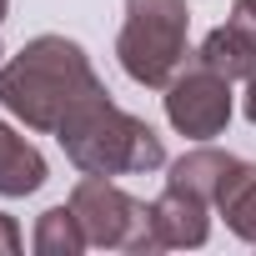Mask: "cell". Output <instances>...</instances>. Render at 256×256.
<instances>
[{"label": "cell", "mask_w": 256, "mask_h": 256, "mask_svg": "<svg viewBox=\"0 0 256 256\" xmlns=\"http://www.w3.org/2000/svg\"><path fill=\"white\" fill-rule=\"evenodd\" d=\"M100 90L106 86H100L90 56L66 36H36L0 66V106L16 120H26L30 131H50V136L80 100H90Z\"/></svg>", "instance_id": "obj_1"}, {"label": "cell", "mask_w": 256, "mask_h": 256, "mask_svg": "<svg viewBox=\"0 0 256 256\" xmlns=\"http://www.w3.org/2000/svg\"><path fill=\"white\" fill-rule=\"evenodd\" d=\"M60 151L80 176H141L166 166V146L151 126L131 110H120L106 90L80 100L56 131Z\"/></svg>", "instance_id": "obj_2"}, {"label": "cell", "mask_w": 256, "mask_h": 256, "mask_svg": "<svg viewBox=\"0 0 256 256\" xmlns=\"http://www.w3.org/2000/svg\"><path fill=\"white\" fill-rule=\"evenodd\" d=\"M186 30L191 6L186 0H126V20L116 36V60L136 86L166 90L176 70H186Z\"/></svg>", "instance_id": "obj_3"}, {"label": "cell", "mask_w": 256, "mask_h": 256, "mask_svg": "<svg viewBox=\"0 0 256 256\" xmlns=\"http://www.w3.org/2000/svg\"><path fill=\"white\" fill-rule=\"evenodd\" d=\"M70 211L80 216L90 246H106V251H166L161 236H156V221H151V206L136 201L131 191H120L110 176H80L76 191H70Z\"/></svg>", "instance_id": "obj_4"}, {"label": "cell", "mask_w": 256, "mask_h": 256, "mask_svg": "<svg viewBox=\"0 0 256 256\" xmlns=\"http://www.w3.org/2000/svg\"><path fill=\"white\" fill-rule=\"evenodd\" d=\"M166 120H171V131L191 141L221 136L231 126V80L206 70L201 60L191 70H176V80L166 86Z\"/></svg>", "instance_id": "obj_5"}, {"label": "cell", "mask_w": 256, "mask_h": 256, "mask_svg": "<svg viewBox=\"0 0 256 256\" xmlns=\"http://www.w3.org/2000/svg\"><path fill=\"white\" fill-rule=\"evenodd\" d=\"M151 221H156V236L166 251H181V246H206L211 236V201L166 181V191L151 201Z\"/></svg>", "instance_id": "obj_6"}, {"label": "cell", "mask_w": 256, "mask_h": 256, "mask_svg": "<svg viewBox=\"0 0 256 256\" xmlns=\"http://www.w3.org/2000/svg\"><path fill=\"white\" fill-rule=\"evenodd\" d=\"M46 186V156L0 120V196H30Z\"/></svg>", "instance_id": "obj_7"}, {"label": "cell", "mask_w": 256, "mask_h": 256, "mask_svg": "<svg viewBox=\"0 0 256 256\" xmlns=\"http://www.w3.org/2000/svg\"><path fill=\"white\" fill-rule=\"evenodd\" d=\"M216 216H226V226L246 246H256V166H246V161L231 166V176L216 191Z\"/></svg>", "instance_id": "obj_8"}, {"label": "cell", "mask_w": 256, "mask_h": 256, "mask_svg": "<svg viewBox=\"0 0 256 256\" xmlns=\"http://www.w3.org/2000/svg\"><path fill=\"white\" fill-rule=\"evenodd\" d=\"M231 166H236V156L231 151H216V146H196V151H186L181 161H171V176L166 181H176V186H186V191H196V196H206L211 206H216V191H221V181L231 176Z\"/></svg>", "instance_id": "obj_9"}, {"label": "cell", "mask_w": 256, "mask_h": 256, "mask_svg": "<svg viewBox=\"0 0 256 256\" xmlns=\"http://www.w3.org/2000/svg\"><path fill=\"white\" fill-rule=\"evenodd\" d=\"M196 60H201L206 70L226 76V80H246V76L256 70V46H251V40L236 30V26H216V30L201 40Z\"/></svg>", "instance_id": "obj_10"}, {"label": "cell", "mask_w": 256, "mask_h": 256, "mask_svg": "<svg viewBox=\"0 0 256 256\" xmlns=\"http://www.w3.org/2000/svg\"><path fill=\"white\" fill-rule=\"evenodd\" d=\"M40 256H80L86 246H90V236H86V226H80V216L70 211V201L66 206H50V211H40V221H36V241H30Z\"/></svg>", "instance_id": "obj_11"}, {"label": "cell", "mask_w": 256, "mask_h": 256, "mask_svg": "<svg viewBox=\"0 0 256 256\" xmlns=\"http://www.w3.org/2000/svg\"><path fill=\"white\" fill-rule=\"evenodd\" d=\"M226 26H236L251 46H256V0H236V6H231V20Z\"/></svg>", "instance_id": "obj_12"}, {"label": "cell", "mask_w": 256, "mask_h": 256, "mask_svg": "<svg viewBox=\"0 0 256 256\" xmlns=\"http://www.w3.org/2000/svg\"><path fill=\"white\" fill-rule=\"evenodd\" d=\"M16 251H20V226H16V216L0 211V256H16Z\"/></svg>", "instance_id": "obj_13"}, {"label": "cell", "mask_w": 256, "mask_h": 256, "mask_svg": "<svg viewBox=\"0 0 256 256\" xmlns=\"http://www.w3.org/2000/svg\"><path fill=\"white\" fill-rule=\"evenodd\" d=\"M241 110H246V120L256 126V70L246 76V96H241Z\"/></svg>", "instance_id": "obj_14"}, {"label": "cell", "mask_w": 256, "mask_h": 256, "mask_svg": "<svg viewBox=\"0 0 256 256\" xmlns=\"http://www.w3.org/2000/svg\"><path fill=\"white\" fill-rule=\"evenodd\" d=\"M6 10H10V0H0V20H6ZM0 56H6V46H0ZM0 66H6V60H0Z\"/></svg>", "instance_id": "obj_15"}]
</instances>
